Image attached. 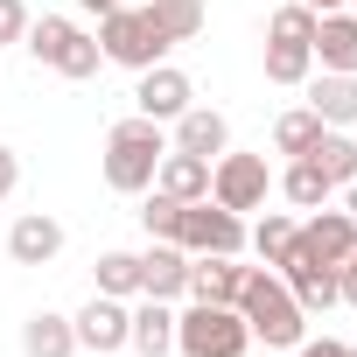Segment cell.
<instances>
[{"mask_svg": "<svg viewBox=\"0 0 357 357\" xmlns=\"http://www.w3.org/2000/svg\"><path fill=\"white\" fill-rule=\"evenodd\" d=\"M238 315H245V329L266 343V350H294L308 329V315H301V301L287 294V280L280 273H266V266H245V287H238Z\"/></svg>", "mask_w": 357, "mask_h": 357, "instance_id": "cell-1", "label": "cell"}, {"mask_svg": "<svg viewBox=\"0 0 357 357\" xmlns=\"http://www.w3.org/2000/svg\"><path fill=\"white\" fill-rule=\"evenodd\" d=\"M161 154H168V140H161V119H147V112L119 119V126L105 133V183H112L119 197H140V190H154V168H161Z\"/></svg>", "mask_w": 357, "mask_h": 357, "instance_id": "cell-2", "label": "cell"}, {"mask_svg": "<svg viewBox=\"0 0 357 357\" xmlns=\"http://www.w3.org/2000/svg\"><path fill=\"white\" fill-rule=\"evenodd\" d=\"M175 343H183V357H245L252 350V329H245L238 308L197 301L190 315H175Z\"/></svg>", "mask_w": 357, "mask_h": 357, "instance_id": "cell-3", "label": "cell"}, {"mask_svg": "<svg viewBox=\"0 0 357 357\" xmlns=\"http://www.w3.org/2000/svg\"><path fill=\"white\" fill-rule=\"evenodd\" d=\"M29 56L36 63H50V70H63V77H98V63H105V50L77 29V22H63V15H43V22H29Z\"/></svg>", "mask_w": 357, "mask_h": 357, "instance_id": "cell-4", "label": "cell"}, {"mask_svg": "<svg viewBox=\"0 0 357 357\" xmlns=\"http://www.w3.org/2000/svg\"><path fill=\"white\" fill-rule=\"evenodd\" d=\"M105 63H126V70H154L168 56V36L147 22V8H112L105 15V36H98Z\"/></svg>", "mask_w": 357, "mask_h": 357, "instance_id": "cell-5", "label": "cell"}, {"mask_svg": "<svg viewBox=\"0 0 357 357\" xmlns=\"http://www.w3.org/2000/svg\"><path fill=\"white\" fill-rule=\"evenodd\" d=\"M175 245L183 252H225V259H238L245 252V225H238V211H225V204H183V231H175Z\"/></svg>", "mask_w": 357, "mask_h": 357, "instance_id": "cell-6", "label": "cell"}, {"mask_svg": "<svg viewBox=\"0 0 357 357\" xmlns=\"http://www.w3.org/2000/svg\"><path fill=\"white\" fill-rule=\"evenodd\" d=\"M280 280H287V294L301 301V315H322V308H336V301H343V266H322V259H308L301 245H287Z\"/></svg>", "mask_w": 357, "mask_h": 357, "instance_id": "cell-7", "label": "cell"}, {"mask_svg": "<svg viewBox=\"0 0 357 357\" xmlns=\"http://www.w3.org/2000/svg\"><path fill=\"white\" fill-rule=\"evenodd\" d=\"M211 204H225V211H259V204H266V161H259V154H218V161H211Z\"/></svg>", "mask_w": 357, "mask_h": 357, "instance_id": "cell-8", "label": "cell"}, {"mask_svg": "<svg viewBox=\"0 0 357 357\" xmlns=\"http://www.w3.org/2000/svg\"><path fill=\"white\" fill-rule=\"evenodd\" d=\"M294 245H301L308 259H322V266H343V259L357 252V218H350V211H315L308 225H294Z\"/></svg>", "mask_w": 357, "mask_h": 357, "instance_id": "cell-9", "label": "cell"}, {"mask_svg": "<svg viewBox=\"0 0 357 357\" xmlns=\"http://www.w3.org/2000/svg\"><path fill=\"white\" fill-rule=\"evenodd\" d=\"M70 329H77V350H98V357H105V350H119V343H126L133 308H126L119 294H98L84 315H70Z\"/></svg>", "mask_w": 357, "mask_h": 357, "instance_id": "cell-10", "label": "cell"}, {"mask_svg": "<svg viewBox=\"0 0 357 357\" xmlns=\"http://www.w3.org/2000/svg\"><path fill=\"white\" fill-rule=\"evenodd\" d=\"M190 77L175 70V63H154V70H140V91H133V105L147 112V119H183L190 112Z\"/></svg>", "mask_w": 357, "mask_h": 357, "instance_id": "cell-11", "label": "cell"}, {"mask_svg": "<svg viewBox=\"0 0 357 357\" xmlns=\"http://www.w3.org/2000/svg\"><path fill=\"white\" fill-rule=\"evenodd\" d=\"M56 252H63V225H56L50 211L15 218V231H8V259H15V266H50Z\"/></svg>", "mask_w": 357, "mask_h": 357, "instance_id": "cell-12", "label": "cell"}, {"mask_svg": "<svg viewBox=\"0 0 357 357\" xmlns=\"http://www.w3.org/2000/svg\"><path fill=\"white\" fill-rule=\"evenodd\" d=\"M140 294H154V301L190 294V252L168 245V238H154V252H140Z\"/></svg>", "mask_w": 357, "mask_h": 357, "instance_id": "cell-13", "label": "cell"}, {"mask_svg": "<svg viewBox=\"0 0 357 357\" xmlns=\"http://www.w3.org/2000/svg\"><path fill=\"white\" fill-rule=\"evenodd\" d=\"M154 190H168L175 204H204V197H211V161H204V154H183V147H168L161 168H154Z\"/></svg>", "mask_w": 357, "mask_h": 357, "instance_id": "cell-14", "label": "cell"}, {"mask_svg": "<svg viewBox=\"0 0 357 357\" xmlns=\"http://www.w3.org/2000/svg\"><path fill=\"white\" fill-rule=\"evenodd\" d=\"M238 287H245V266H238V259H225V252H197V259H190V294H197V301L238 308Z\"/></svg>", "mask_w": 357, "mask_h": 357, "instance_id": "cell-15", "label": "cell"}, {"mask_svg": "<svg viewBox=\"0 0 357 357\" xmlns=\"http://www.w3.org/2000/svg\"><path fill=\"white\" fill-rule=\"evenodd\" d=\"M315 56H322V70H343V77H357V15H315V43H308Z\"/></svg>", "mask_w": 357, "mask_h": 357, "instance_id": "cell-16", "label": "cell"}, {"mask_svg": "<svg viewBox=\"0 0 357 357\" xmlns=\"http://www.w3.org/2000/svg\"><path fill=\"white\" fill-rule=\"evenodd\" d=\"M175 147H183V154H225L231 147V126H225V112H211V105H190L183 119H175Z\"/></svg>", "mask_w": 357, "mask_h": 357, "instance_id": "cell-17", "label": "cell"}, {"mask_svg": "<svg viewBox=\"0 0 357 357\" xmlns=\"http://www.w3.org/2000/svg\"><path fill=\"white\" fill-rule=\"evenodd\" d=\"M308 112H315L322 126H350V119H357V77L322 70V77L308 84Z\"/></svg>", "mask_w": 357, "mask_h": 357, "instance_id": "cell-18", "label": "cell"}, {"mask_svg": "<svg viewBox=\"0 0 357 357\" xmlns=\"http://www.w3.org/2000/svg\"><path fill=\"white\" fill-rule=\"evenodd\" d=\"M22 350H29V357H70V350H77V329H70V315H56V308H36V315L22 322Z\"/></svg>", "mask_w": 357, "mask_h": 357, "instance_id": "cell-19", "label": "cell"}, {"mask_svg": "<svg viewBox=\"0 0 357 357\" xmlns=\"http://www.w3.org/2000/svg\"><path fill=\"white\" fill-rule=\"evenodd\" d=\"M301 161H315L322 175H329V190H343V183H357V140L343 133V126H322V140L301 154Z\"/></svg>", "mask_w": 357, "mask_h": 357, "instance_id": "cell-20", "label": "cell"}, {"mask_svg": "<svg viewBox=\"0 0 357 357\" xmlns=\"http://www.w3.org/2000/svg\"><path fill=\"white\" fill-rule=\"evenodd\" d=\"M147 22L168 36V50L175 43H197L204 36V0H147Z\"/></svg>", "mask_w": 357, "mask_h": 357, "instance_id": "cell-21", "label": "cell"}, {"mask_svg": "<svg viewBox=\"0 0 357 357\" xmlns=\"http://www.w3.org/2000/svg\"><path fill=\"white\" fill-rule=\"evenodd\" d=\"M126 343H133L140 357H161V350L175 343V315H168V308H161V301L147 294V301L133 308V329H126Z\"/></svg>", "mask_w": 357, "mask_h": 357, "instance_id": "cell-22", "label": "cell"}, {"mask_svg": "<svg viewBox=\"0 0 357 357\" xmlns=\"http://www.w3.org/2000/svg\"><path fill=\"white\" fill-rule=\"evenodd\" d=\"M315 70V50L308 43H273L266 36V84H301Z\"/></svg>", "mask_w": 357, "mask_h": 357, "instance_id": "cell-23", "label": "cell"}, {"mask_svg": "<svg viewBox=\"0 0 357 357\" xmlns=\"http://www.w3.org/2000/svg\"><path fill=\"white\" fill-rule=\"evenodd\" d=\"M280 197L301 204V211H322V204H329V175H322L315 161H294V168H287V183H280Z\"/></svg>", "mask_w": 357, "mask_h": 357, "instance_id": "cell-24", "label": "cell"}, {"mask_svg": "<svg viewBox=\"0 0 357 357\" xmlns=\"http://www.w3.org/2000/svg\"><path fill=\"white\" fill-rule=\"evenodd\" d=\"M315 140H322V119H315L308 105H301V112H280V126H273V147H280V154H294V161H301Z\"/></svg>", "mask_w": 357, "mask_h": 357, "instance_id": "cell-25", "label": "cell"}, {"mask_svg": "<svg viewBox=\"0 0 357 357\" xmlns=\"http://www.w3.org/2000/svg\"><path fill=\"white\" fill-rule=\"evenodd\" d=\"M98 294H140V252H98Z\"/></svg>", "mask_w": 357, "mask_h": 357, "instance_id": "cell-26", "label": "cell"}, {"mask_svg": "<svg viewBox=\"0 0 357 357\" xmlns=\"http://www.w3.org/2000/svg\"><path fill=\"white\" fill-rule=\"evenodd\" d=\"M287 245H294V218H280V211H266V218L252 225V252H259L266 266H280V259H287Z\"/></svg>", "mask_w": 357, "mask_h": 357, "instance_id": "cell-27", "label": "cell"}, {"mask_svg": "<svg viewBox=\"0 0 357 357\" xmlns=\"http://www.w3.org/2000/svg\"><path fill=\"white\" fill-rule=\"evenodd\" d=\"M140 225H147V238H168V245H175V231H183V204H175L168 190H154V197L140 204Z\"/></svg>", "mask_w": 357, "mask_h": 357, "instance_id": "cell-28", "label": "cell"}, {"mask_svg": "<svg viewBox=\"0 0 357 357\" xmlns=\"http://www.w3.org/2000/svg\"><path fill=\"white\" fill-rule=\"evenodd\" d=\"M266 36H273V43H315V8H308V0L280 8V15L266 22Z\"/></svg>", "mask_w": 357, "mask_h": 357, "instance_id": "cell-29", "label": "cell"}, {"mask_svg": "<svg viewBox=\"0 0 357 357\" xmlns=\"http://www.w3.org/2000/svg\"><path fill=\"white\" fill-rule=\"evenodd\" d=\"M29 36V8L22 0H0V43H22Z\"/></svg>", "mask_w": 357, "mask_h": 357, "instance_id": "cell-30", "label": "cell"}, {"mask_svg": "<svg viewBox=\"0 0 357 357\" xmlns=\"http://www.w3.org/2000/svg\"><path fill=\"white\" fill-rule=\"evenodd\" d=\"M15 183H22V154H15V147H0V204H8Z\"/></svg>", "mask_w": 357, "mask_h": 357, "instance_id": "cell-31", "label": "cell"}, {"mask_svg": "<svg viewBox=\"0 0 357 357\" xmlns=\"http://www.w3.org/2000/svg\"><path fill=\"white\" fill-rule=\"evenodd\" d=\"M294 350H301V357H350V343H329V336H322V343H308V336H301Z\"/></svg>", "mask_w": 357, "mask_h": 357, "instance_id": "cell-32", "label": "cell"}, {"mask_svg": "<svg viewBox=\"0 0 357 357\" xmlns=\"http://www.w3.org/2000/svg\"><path fill=\"white\" fill-rule=\"evenodd\" d=\"M343 301H357V252L343 259Z\"/></svg>", "mask_w": 357, "mask_h": 357, "instance_id": "cell-33", "label": "cell"}, {"mask_svg": "<svg viewBox=\"0 0 357 357\" xmlns=\"http://www.w3.org/2000/svg\"><path fill=\"white\" fill-rule=\"evenodd\" d=\"M77 8H84V15H98V22H105V15H112V8H119V0H77Z\"/></svg>", "mask_w": 357, "mask_h": 357, "instance_id": "cell-34", "label": "cell"}, {"mask_svg": "<svg viewBox=\"0 0 357 357\" xmlns=\"http://www.w3.org/2000/svg\"><path fill=\"white\" fill-rule=\"evenodd\" d=\"M343 211H350V218H357V183H343Z\"/></svg>", "mask_w": 357, "mask_h": 357, "instance_id": "cell-35", "label": "cell"}, {"mask_svg": "<svg viewBox=\"0 0 357 357\" xmlns=\"http://www.w3.org/2000/svg\"><path fill=\"white\" fill-rule=\"evenodd\" d=\"M308 8H315V15H336V8H343V0H308Z\"/></svg>", "mask_w": 357, "mask_h": 357, "instance_id": "cell-36", "label": "cell"}, {"mask_svg": "<svg viewBox=\"0 0 357 357\" xmlns=\"http://www.w3.org/2000/svg\"><path fill=\"white\" fill-rule=\"evenodd\" d=\"M350 15H357V0H350Z\"/></svg>", "mask_w": 357, "mask_h": 357, "instance_id": "cell-37", "label": "cell"}, {"mask_svg": "<svg viewBox=\"0 0 357 357\" xmlns=\"http://www.w3.org/2000/svg\"><path fill=\"white\" fill-rule=\"evenodd\" d=\"M350 357H357V343H350Z\"/></svg>", "mask_w": 357, "mask_h": 357, "instance_id": "cell-38", "label": "cell"}]
</instances>
